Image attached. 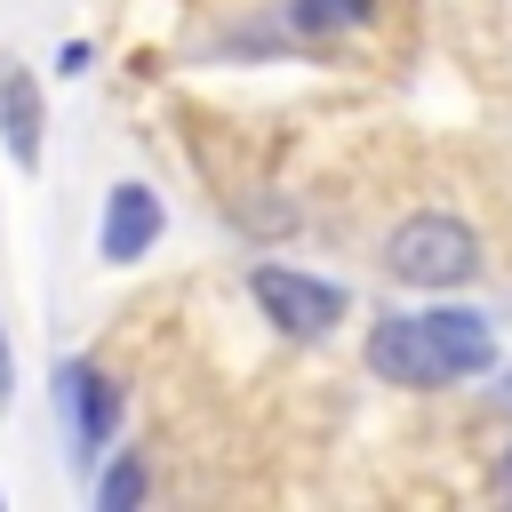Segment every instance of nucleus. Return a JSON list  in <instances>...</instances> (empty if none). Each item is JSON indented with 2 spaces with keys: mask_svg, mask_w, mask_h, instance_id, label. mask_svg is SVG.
Masks as SVG:
<instances>
[{
  "mask_svg": "<svg viewBox=\"0 0 512 512\" xmlns=\"http://www.w3.org/2000/svg\"><path fill=\"white\" fill-rule=\"evenodd\" d=\"M384 272L408 280V288H464V280L480 272V232H472L464 216L424 208V216H408V224L384 240Z\"/></svg>",
  "mask_w": 512,
  "mask_h": 512,
  "instance_id": "nucleus-1",
  "label": "nucleus"
},
{
  "mask_svg": "<svg viewBox=\"0 0 512 512\" xmlns=\"http://www.w3.org/2000/svg\"><path fill=\"white\" fill-rule=\"evenodd\" d=\"M248 288H256L264 320L288 328V336H328V328L344 320V288H336V280H312V272H296V264H256Z\"/></svg>",
  "mask_w": 512,
  "mask_h": 512,
  "instance_id": "nucleus-2",
  "label": "nucleus"
},
{
  "mask_svg": "<svg viewBox=\"0 0 512 512\" xmlns=\"http://www.w3.org/2000/svg\"><path fill=\"white\" fill-rule=\"evenodd\" d=\"M56 416L72 424V456H104L120 432V384L88 360H64L56 368Z\"/></svg>",
  "mask_w": 512,
  "mask_h": 512,
  "instance_id": "nucleus-3",
  "label": "nucleus"
},
{
  "mask_svg": "<svg viewBox=\"0 0 512 512\" xmlns=\"http://www.w3.org/2000/svg\"><path fill=\"white\" fill-rule=\"evenodd\" d=\"M368 368H376L384 384H448L424 312H392V320H376V336H368Z\"/></svg>",
  "mask_w": 512,
  "mask_h": 512,
  "instance_id": "nucleus-4",
  "label": "nucleus"
},
{
  "mask_svg": "<svg viewBox=\"0 0 512 512\" xmlns=\"http://www.w3.org/2000/svg\"><path fill=\"white\" fill-rule=\"evenodd\" d=\"M152 240H160V192H152V184H112L96 256H104V264H136Z\"/></svg>",
  "mask_w": 512,
  "mask_h": 512,
  "instance_id": "nucleus-5",
  "label": "nucleus"
},
{
  "mask_svg": "<svg viewBox=\"0 0 512 512\" xmlns=\"http://www.w3.org/2000/svg\"><path fill=\"white\" fill-rule=\"evenodd\" d=\"M40 128H48V112H40L32 72L16 56H0V144H8L16 168H40Z\"/></svg>",
  "mask_w": 512,
  "mask_h": 512,
  "instance_id": "nucleus-6",
  "label": "nucleus"
},
{
  "mask_svg": "<svg viewBox=\"0 0 512 512\" xmlns=\"http://www.w3.org/2000/svg\"><path fill=\"white\" fill-rule=\"evenodd\" d=\"M424 328H432V352H440V376L456 384V376H480L488 360H496V336H488V320L480 312H464V304H440V312H424Z\"/></svg>",
  "mask_w": 512,
  "mask_h": 512,
  "instance_id": "nucleus-7",
  "label": "nucleus"
},
{
  "mask_svg": "<svg viewBox=\"0 0 512 512\" xmlns=\"http://www.w3.org/2000/svg\"><path fill=\"white\" fill-rule=\"evenodd\" d=\"M368 8H376V0H288V32H296V40H328V32L368 24Z\"/></svg>",
  "mask_w": 512,
  "mask_h": 512,
  "instance_id": "nucleus-8",
  "label": "nucleus"
},
{
  "mask_svg": "<svg viewBox=\"0 0 512 512\" xmlns=\"http://www.w3.org/2000/svg\"><path fill=\"white\" fill-rule=\"evenodd\" d=\"M96 504H104V512H128V504H144V464H136V456H120V464L96 480Z\"/></svg>",
  "mask_w": 512,
  "mask_h": 512,
  "instance_id": "nucleus-9",
  "label": "nucleus"
},
{
  "mask_svg": "<svg viewBox=\"0 0 512 512\" xmlns=\"http://www.w3.org/2000/svg\"><path fill=\"white\" fill-rule=\"evenodd\" d=\"M8 392H16V360H8V336H0V408H8Z\"/></svg>",
  "mask_w": 512,
  "mask_h": 512,
  "instance_id": "nucleus-10",
  "label": "nucleus"
}]
</instances>
